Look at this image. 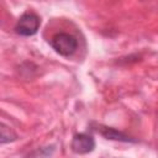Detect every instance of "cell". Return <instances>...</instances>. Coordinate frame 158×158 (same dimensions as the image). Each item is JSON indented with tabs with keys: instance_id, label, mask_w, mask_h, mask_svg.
<instances>
[{
	"instance_id": "6da1fadb",
	"label": "cell",
	"mask_w": 158,
	"mask_h": 158,
	"mask_svg": "<svg viewBox=\"0 0 158 158\" xmlns=\"http://www.w3.org/2000/svg\"><path fill=\"white\" fill-rule=\"evenodd\" d=\"M51 46L60 56L69 57L75 52V49L78 47V42L72 35L60 32V33H57L52 37Z\"/></svg>"
},
{
	"instance_id": "7a4b0ae2",
	"label": "cell",
	"mask_w": 158,
	"mask_h": 158,
	"mask_svg": "<svg viewBox=\"0 0 158 158\" xmlns=\"http://www.w3.org/2000/svg\"><path fill=\"white\" fill-rule=\"evenodd\" d=\"M41 25L40 17L33 12H25L16 23V32L21 36H33Z\"/></svg>"
},
{
	"instance_id": "3957f363",
	"label": "cell",
	"mask_w": 158,
	"mask_h": 158,
	"mask_svg": "<svg viewBox=\"0 0 158 158\" xmlns=\"http://www.w3.org/2000/svg\"><path fill=\"white\" fill-rule=\"evenodd\" d=\"M70 147H72V151L78 154H86L95 148V141L90 135L77 133L72 139Z\"/></svg>"
},
{
	"instance_id": "277c9868",
	"label": "cell",
	"mask_w": 158,
	"mask_h": 158,
	"mask_svg": "<svg viewBox=\"0 0 158 158\" xmlns=\"http://www.w3.org/2000/svg\"><path fill=\"white\" fill-rule=\"evenodd\" d=\"M98 132H100L104 137H106L107 139H115V141H123V142H128V141H135V139H131L128 136L123 135L122 132H118L116 131L115 128H111V127H104V126H99L98 127Z\"/></svg>"
},
{
	"instance_id": "5b68a950",
	"label": "cell",
	"mask_w": 158,
	"mask_h": 158,
	"mask_svg": "<svg viewBox=\"0 0 158 158\" xmlns=\"http://www.w3.org/2000/svg\"><path fill=\"white\" fill-rule=\"evenodd\" d=\"M15 138H16V135L9 127H6L4 123H1V143L14 141Z\"/></svg>"
}]
</instances>
